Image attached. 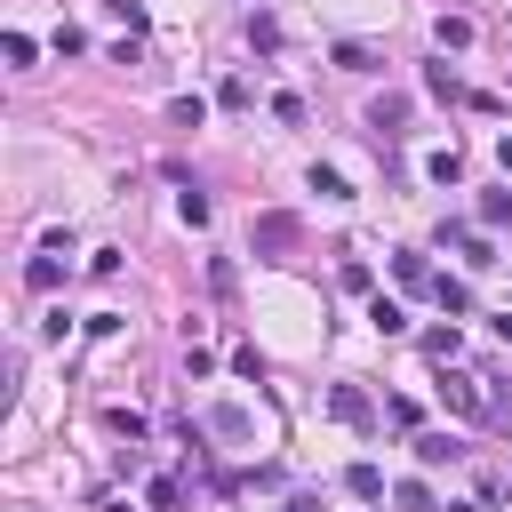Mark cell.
<instances>
[{"label": "cell", "instance_id": "obj_1", "mask_svg": "<svg viewBox=\"0 0 512 512\" xmlns=\"http://www.w3.org/2000/svg\"><path fill=\"white\" fill-rule=\"evenodd\" d=\"M440 400H448L456 416H488V408H496V400L480 392V376H448V384H440Z\"/></svg>", "mask_w": 512, "mask_h": 512}, {"label": "cell", "instance_id": "obj_2", "mask_svg": "<svg viewBox=\"0 0 512 512\" xmlns=\"http://www.w3.org/2000/svg\"><path fill=\"white\" fill-rule=\"evenodd\" d=\"M328 408H336V424H368L376 408H368V392H352V384H336L328 392Z\"/></svg>", "mask_w": 512, "mask_h": 512}, {"label": "cell", "instance_id": "obj_3", "mask_svg": "<svg viewBox=\"0 0 512 512\" xmlns=\"http://www.w3.org/2000/svg\"><path fill=\"white\" fill-rule=\"evenodd\" d=\"M440 240H448V248H456L464 264H496V256H488V240H480V232H464V224H448Z\"/></svg>", "mask_w": 512, "mask_h": 512}, {"label": "cell", "instance_id": "obj_4", "mask_svg": "<svg viewBox=\"0 0 512 512\" xmlns=\"http://www.w3.org/2000/svg\"><path fill=\"white\" fill-rule=\"evenodd\" d=\"M344 488H352V496H360V504H376V496H384V472H376V464H368V456H360V464H352V472H344Z\"/></svg>", "mask_w": 512, "mask_h": 512}, {"label": "cell", "instance_id": "obj_5", "mask_svg": "<svg viewBox=\"0 0 512 512\" xmlns=\"http://www.w3.org/2000/svg\"><path fill=\"white\" fill-rule=\"evenodd\" d=\"M400 120H408V96H376L368 104V128H400Z\"/></svg>", "mask_w": 512, "mask_h": 512}, {"label": "cell", "instance_id": "obj_6", "mask_svg": "<svg viewBox=\"0 0 512 512\" xmlns=\"http://www.w3.org/2000/svg\"><path fill=\"white\" fill-rule=\"evenodd\" d=\"M176 216L200 232V224H208V192H200V184H184V192H176Z\"/></svg>", "mask_w": 512, "mask_h": 512}, {"label": "cell", "instance_id": "obj_7", "mask_svg": "<svg viewBox=\"0 0 512 512\" xmlns=\"http://www.w3.org/2000/svg\"><path fill=\"white\" fill-rule=\"evenodd\" d=\"M368 320H376V336H400V328H408V312H400L392 296H376V304H368Z\"/></svg>", "mask_w": 512, "mask_h": 512}, {"label": "cell", "instance_id": "obj_8", "mask_svg": "<svg viewBox=\"0 0 512 512\" xmlns=\"http://www.w3.org/2000/svg\"><path fill=\"white\" fill-rule=\"evenodd\" d=\"M448 456H464L448 432H424V440H416V464H448Z\"/></svg>", "mask_w": 512, "mask_h": 512}, {"label": "cell", "instance_id": "obj_9", "mask_svg": "<svg viewBox=\"0 0 512 512\" xmlns=\"http://www.w3.org/2000/svg\"><path fill=\"white\" fill-rule=\"evenodd\" d=\"M392 504H400V512H440V504H432V488H424V480H400V488H392Z\"/></svg>", "mask_w": 512, "mask_h": 512}, {"label": "cell", "instance_id": "obj_10", "mask_svg": "<svg viewBox=\"0 0 512 512\" xmlns=\"http://www.w3.org/2000/svg\"><path fill=\"white\" fill-rule=\"evenodd\" d=\"M480 224L504 232V224H512V192H480Z\"/></svg>", "mask_w": 512, "mask_h": 512}, {"label": "cell", "instance_id": "obj_11", "mask_svg": "<svg viewBox=\"0 0 512 512\" xmlns=\"http://www.w3.org/2000/svg\"><path fill=\"white\" fill-rule=\"evenodd\" d=\"M336 72H376V56L360 40H336Z\"/></svg>", "mask_w": 512, "mask_h": 512}, {"label": "cell", "instance_id": "obj_12", "mask_svg": "<svg viewBox=\"0 0 512 512\" xmlns=\"http://www.w3.org/2000/svg\"><path fill=\"white\" fill-rule=\"evenodd\" d=\"M424 176H432V184H456V176H464V160H456V144H448V152H432V160H424Z\"/></svg>", "mask_w": 512, "mask_h": 512}, {"label": "cell", "instance_id": "obj_13", "mask_svg": "<svg viewBox=\"0 0 512 512\" xmlns=\"http://www.w3.org/2000/svg\"><path fill=\"white\" fill-rule=\"evenodd\" d=\"M24 280H32V288H56V280H64V264H56V248H48V256H32V264H24Z\"/></svg>", "mask_w": 512, "mask_h": 512}, {"label": "cell", "instance_id": "obj_14", "mask_svg": "<svg viewBox=\"0 0 512 512\" xmlns=\"http://www.w3.org/2000/svg\"><path fill=\"white\" fill-rule=\"evenodd\" d=\"M392 280H400V288H424L432 264H424V256H392Z\"/></svg>", "mask_w": 512, "mask_h": 512}, {"label": "cell", "instance_id": "obj_15", "mask_svg": "<svg viewBox=\"0 0 512 512\" xmlns=\"http://www.w3.org/2000/svg\"><path fill=\"white\" fill-rule=\"evenodd\" d=\"M440 48H472V16H440Z\"/></svg>", "mask_w": 512, "mask_h": 512}, {"label": "cell", "instance_id": "obj_16", "mask_svg": "<svg viewBox=\"0 0 512 512\" xmlns=\"http://www.w3.org/2000/svg\"><path fill=\"white\" fill-rule=\"evenodd\" d=\"M168 120H176V128H200V120H208V104H200V96H176V104H168Z\"/></svg>", "mask_w": 512, "mask_h": 512}, {"label": "cell", "instance_id": "obj_17", "mask_svg": "<svg viewBox=\"0 0 512 512\" xmlns=\"http://www.w3.org/2000/svg\"><path fill=\"white\" fill-rule=\"evenodd\" d=\"M312 192H320V200H352V184H344L336 168H312Z\"/></svg>", "mask_w": 512, "mask_h": 512}, {"label": "cell", "instance_id": "obj_18", "mask_svg": "<svg viewBox=\"0 0 512 512\" xmlns=\"http://www.w3.org/2000/svg\"><path fill=\"white\" fill-rule=\"evenodd\" d=\"M256 240H264V248H288V240H296V224H288V216H264V224H256Z\"/></svg>", "mask_w": 512, "mask_h": 512}, {"label": "cell", "instance_id": "obj_19", "mask_svg": "<svg viewBox=\"0 0 512 512\" xmlns=\"http://www.w3.org/2000/svg\"><path fill=\"white\" fill-rule=\"evenodd\" d=\"M432 288H440V304H448V312H472V288H464V280H432Z\"/></svg>", "mask_w": 512, "mask_h": 512}, {"label": "cell", "instance_id": "obj_20", "mask_svg": "<svg viewBox=\"0 0 512 512\" xmlns=\"http://www.w3.org/2000/svg\"><path fill=\"white\" fill-rule=\"evenodd\" d=\"M144 504H152V512H176V480H168V472H160V480H152V488H144Z\"/></svg>", "mask_w": 512, "mask_h": 512}, {"label": "cell", "instance_id": "obj_21", "mask_svg": "<svg viewBox=\"0 0 512 512\" xmlns=\"http://www.w3.org/2000/svg\"><path fill=\"white\" fill-rule=\"evenodd\" d=\"M104 8H112V16H128V32L144 24V8H136V0H104Z\"/></svg>", "mask_w": 512, "mask_h": 512}, {"label": "cell", "instance_id": "obj_22", "mask_svg": "<svg viewBox=\"0 0 512 512\" xmlns=\"http://www.w3.org/2000/svg\"><path fill=\"white\" fill-rule=\"evenodd\" d=\"M280 512H320V496H288V504H280Z\"/></svg>", "mask_w": 512, "mask_h": 512}, {"label": "cell", "instance_id": "obj_23", "mask_svg": "<svg viewBox=\"0 0 512 512\" xmlns=\"http://www.w3.org/2000/svg\"><path fill=\"white\" fill-rule=\"evenodd\" d=\"M496 160H504V176H512V136H504V144H496Z\"/></svg>", "mask_w": 512, "mask_h": 512}, {"label": "cell", "instance_id": "obj_24", "mask_svg": "<svg viewBox=\"0 0 512 512\" xmlns=\"http://www.w3.org/2000/svg\"><path fill=\"white\" fill-rule=\"evenodd\" d=\"M448 512H480V504H448Z\"/></svg>", "mask_w": 512, "mask_h": 512}]
</instances>
